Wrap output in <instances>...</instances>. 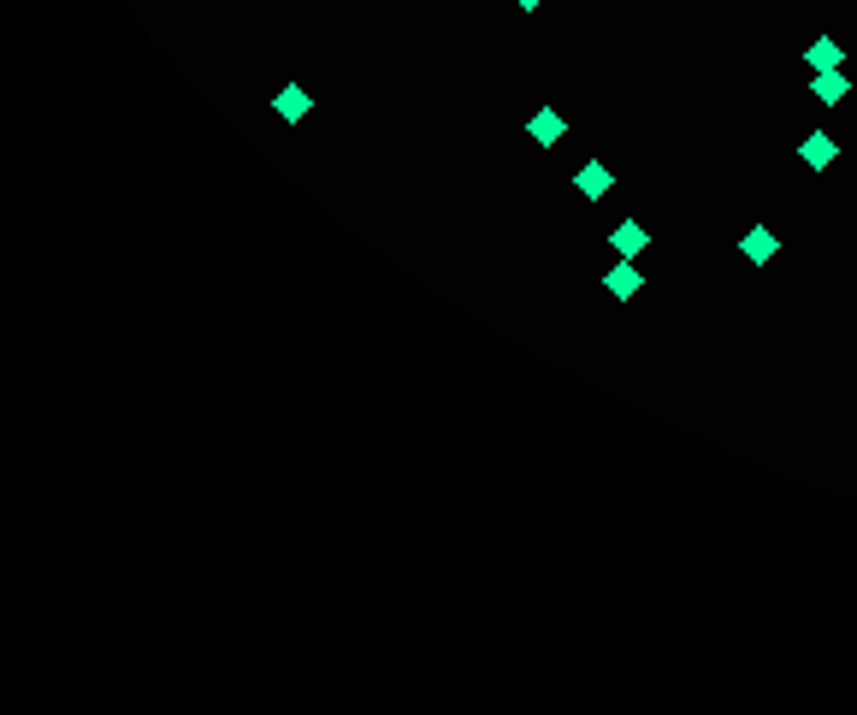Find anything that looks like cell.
<instances>
[{"instance_id":"obj_1","label":"cell","mask_w":857,"mask_h":715,"mask_svg":"<svg viewBox=\"0 0 857 715\" xmlns=\"http://www.w3.org/2000/svg\"><path fill=\"white\" fill-rule=\"evenodd\" d=\"M603 290H609V296H615V302H633V296H639V290H645V272H639V266H633V260H615V266H609V272H603Z\"/></svg>"},{"instance_id":"obj_2","label":"cell","mask_w":857,"mask_h":715,"mask_svg":"<svg viewBox=\"0 0 857 715\" xmlns=\"http://www.w3.org/2000/svg\"><path fill=\"white\" fill-rule=\"evenodd\" d=\"M609 249H615L621 260H639L645 249H651V231H645L639 219H621V225L609 231Z\"/></svg>"},{"instance_id":"obj_3","label":"cell","mask_w":857,"mask_h":715,"mask_svg":"<svg viewBox=\"0 0 857 715\" xmlns=\"http://www.w3.org/2000/svg\"><path fill=\"white\" fill-rule=\"evenodd\" d=\"M739 255L751 260V266H769V260L781 255V237H775L769 225H751V231L739 237Z\"/></svg>"},{"instance_id":"obj_4","label":"cell","mask_w":857,"mask_h":715,"mask_svg":"<svg viewBox=\"0 0 857 715\" xmlns=\"http://www.w3.org/2000/svg\"><path fill=\"white\" fill-rule=\"evenodd\" d=\"M810 95H816L822 107H840V101L852 95V71H810Z\"/></svg>"},{"instance_id":"obj_5","label":"cell","mask_w":857,"mask_h":715,"mask_svg":"<svg viewBox=\"0 0 857 715\" xmlns=\"http://www.w3.org/2000/svg\"><path fill=\"white\" fill-rule=\"evenodd\" d=\"M798 160H804V166H816V172H828V166L840 160V142H834L828 130H810V136L798 142Z\"/></svg>"},{"instance_id":"obj_6","label":"cell","mask_w":857,"mask_h":715,"mask_svg":"<svg viewBox=\"0 0 857 715\" xmlns=\"http://www.w3.org/2000/svg\"><path fill=\"white\" fill-rule=\"evenodd\" d=\"M527 136H532V142H538V148H556V142L568 136V119H562L556 107H538V113H532V119H527Z\"/></svg>"},{"instance_id":"obj_7","label":"cell","mask_w":857,"mask_h":715,"mask_svg":"<svg viewBox=\"0 0 857 715\" xmlns=\"http://www.w3.org/2000/svg\"><path fill=\"white\" fill-rule=\"evenodd\" d=\"M574 190L586 195V201H603V195L615 190V172H609L603 160H586V166L574 172Z\"/></svg>"},{"instance_id":"obj_8","label":"cell","mask_w":857,"mask_h":715,"mask_svg":"<svg viewBox=\"0 0 857 715\" xmlns=\"http://www.w3.org/2000/svg\"><path fill=\"white\" fill-rule=\"evenodd\" d=\"M272 113H278V119H290V125H296V119H308V113H314V95H308V89H296V83H290V89H278V95H272Z\"/></svg>"},{"instance_id":"obj_9","label":"cell","mask_w":857,"mask_h":715,"mask_svg":"<svg viewBox=\"0 0 857 715\" xmlns=\"http://www.w3.org/2000/svg\"><path fill=\"white\" fill-rule=\"evenodd\" d=\"M804 65H810V71H840V65H846V48H840L834 36H816V42L804 48Z\"/></svg>"},{"instance_id":"obj_10","label":"cell","mask_w":857,"mask_h":715,"mask_svg":"<svg viewBox=\"0 0 857 715\" xmlns=\"http://www.w3.org/2000/svg\"><path fill=\"white\" fill-rule=\"evenodd\" d=\"M515 6H521V12H532V6H544V0H515Z\"/></svg>"}]
</instances>
